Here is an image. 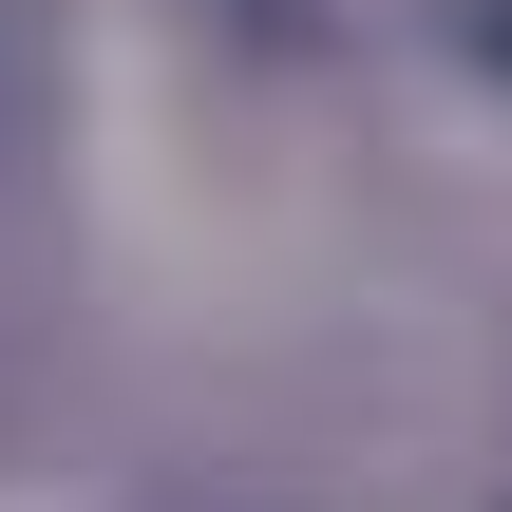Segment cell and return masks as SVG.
Wrapping results in <instances>:
<instances>
[{
  "label": "cell",
  "instance_id": "obj_1",
  "mask_svg": "<svg viewBox=\"0 0 512 512\" xmlns=\"http://www.w3.org/2000/svg\"><path fill=\"white\" fill-rule=\"evenodd\" d=\"M475 57H494V76H512V0H475Z\"/></svg>",
  "mask_w": 512,
  "mask_h": 512
}]
</instances>
